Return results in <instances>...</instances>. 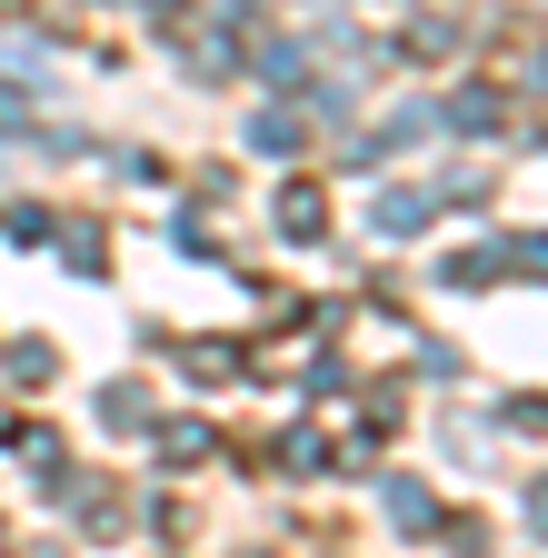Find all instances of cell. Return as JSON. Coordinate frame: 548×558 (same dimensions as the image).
Segmentation results:
<instances>
[{
	"mask_svg": "<svg viewBox=\"0 0 548 558\" xmlns=\"http://www.w3.org/2000/svg\"><path fill=\"white\" fill-rule=\"evenodd\" d=\"M71 269H90V279L110 269V250H100V230H71Z\"/></svg>",
	"mask_w": 548,
	"mask_h": 558,
	"instance_id": "cell-9",
	"label": "cell"
},
{
	"mask_svg": "<svg viewBox=\"0 0 548 558\" xmlns=\"http://www.w3.org/2000/svg\"><path fill=\"white\" fill-rule=\"evenodd\" d=\"M249 150L290 160V150H300V120H290V110H259V120H249Z\"/></svg>",
	"mask_w": 548,
	"mask_h": 558,
	"instance_id": "cell-3",
	"label": "cell"
},
{
	"mask_svg": "<svg viewBox=\"0 0 548 558\" xmlns=\"http://www.w3.org/2000/svg\"><path fill=\"white\" fill-rule=\"evenodd\" d=\"M280 459H290V469H300V478H309V469H319V459H329V439H319V429H290V439H280Z\"/></svg>",
	"mask_w": 548,
	"mask_h": 558,
	"instance_id": "cell-7",
	"label": "cell"
},
{
	"mask_svg": "<svg viewBox=\"0 0 548 558\" xmlns=\"http://www.w3.org/2000/svg\"><path fill=\"white\" fill-rule=\"evenodd\" d=\"M389 519H399V529H429L439 509H429V488H419V478H389Z\"/></svg>",
	"mask_w": 548,
	"mask_h": 558,
	"instance_id": "cell-4",
	"label": "cell"
},
{
	"mask_svg": "<svg viewBox=\"0 0 548 558\" xmlns=\"http://www.w3.org/2000/svg\"><path fill=\"white\" fill-rule=\"evenodd\" d=\"M100 418H110V429H150V399H130V389H120V399H100Z\"/></svg>",
	"mask_w": 548,
	"mask_h": 558,
	"instance_id": "cell-8",
	"label": "cell"
},
{
	"mask_svg": "<svg viewBox=\"0 0 548 558\" xmlns=\"http://www.w3.org/2000/svg\"><path fill=\"white\" fill-rule=\"evenodd\" d=\"M449 199H478V180L459 170V180H439V190H379V209H369V230H379V240H409L419 220H439Z\"/></svg>",
	"mask_w": 548,
	"mask_h": 558,
	"instance_id": "cell-1",
	"label": "cell"
},
{
	"mask_svg": "<svg viewBox=\"0 0 548 558\" xmlns=\"http://www.w3.org/2000/svg\"><path fill=\"white\" fill-rule=\"evenodd\" d=\"M319 220H329V199H319L309 180H290V190H280V230H290V240H319Z\"/></svg>",
	"mask_w": 548,
	"mask_h": 558,
	"instance_id": "cell-2",
	"label": "cell"
},
{
	"mask_svg": "<svg viewBox=\"0 0 548 558\" xmlns=\"http://www.w3.org/2000/svg\"><path fill=\"white\" fill-rule=\"evenodd\" d=\"M190 369H199V379H230V369H240V349H230V339H199V349H190Z\"/></svg>",
	"mask_w": 548,
	"mask_h": 558,
	"instance_id": "cell-6",
	"label": "cell"
},
{
	"mask_svg": "<svg viewBox=\"0 0 548 558\" xmlns=\"http://www.w3.org/2000/svg\"><path fill=\"white\" fill-rule=\"evenodd\" d=\"M249 70H259V81H280V90H290V81H300V40H259V50H249Z\"/></svg>",
	"mask_w": 548,
	"mask_h": 558,
	"instance_id": "cell-5",
	"label": "cell"
}]
</instances>
